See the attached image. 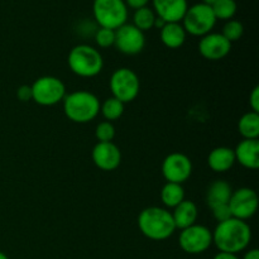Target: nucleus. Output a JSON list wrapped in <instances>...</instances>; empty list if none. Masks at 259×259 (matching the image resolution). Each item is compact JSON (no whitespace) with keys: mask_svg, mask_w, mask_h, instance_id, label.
<instances>
[{"mask_svg":"<svg viewBox=\"0 0 259 259\" xmlns=\"http://www.w3.org/2000/svg\"><path fill=\"white\" fill-rule=\"evenodd\" d=\"M252 240V229L244 220L230 219L218 223L212 232V243L217 245L219 252L238 254L247 249Z\"/></svg>","mask_w":259,"mask_h":259,"instance_id":"nucleus-1","label":"nucleus"},{"mask_svg":"<svg viewBox=\"0 0 259 259\" xmlns=\"http://www.w3.org/2000/svg\"><path fill=\"white\" fill-rule=\"evenodd\" d=\"M138 228L144 237L156 242L168 239L176 232L171 212L158 206L142 210L138 215Z\"/></svg>","mask_w":259,"mask_h":259,"instance_id":"nucleus-2","label":"nucleus"},{"mask_svg":"<svg viewBox=\"0 0 259 259\" xmlns=\"http://www.w3.org/2000/svg\"><path fill=\"white\" fill-rule=\"evenodd\" d=\"M62 101L66 116L73 123H89L100 113V101L98 96L89 91L78 90L67 94Z\"/></svg>","mask_w":259,"mask_h":259,"instance_id":"nucleus-3","label":"nucleus"},{"mask_svg":"<svg viewBox=\"0 0 259 259\" xmlns=\"http://www.w3.org/2000/svg\"><path fill=\"white\" fill-rule=\"evenodd\" d=\"M70 70L80 77H94L104 67L101 53L89 45H77L70 51L67 57Z\"/></svg>","mask_w":259,"mask_h":259,"instance_id":"nucleus-4","label":"nucleus"},{"mask_svg":"<svg viewBox=\"0 0 259 259\" xmlns=\"http://www.w3.org/2000/svg\"><path fill=\"white\" fill-rule=\"evenodd\" d=\"M93 14L101 28L116 30L128 19V7L124 0H94Z\"/></svg>","mask_w":259,"mask_h":259,"instance_id":"nucleus-5","label":"nucleus"},{"mask_svg":"<svg viewBox=\"0 0 259 259\" xmlns=\"http://www.w3.org/2000/svg\"><path fill=\"white\" fill-rule=\"evenodd\" d=\"M181 22L187 34L195 35V37H204V35L209 34L212 28L215 27L217 18H215L211 7L204 4V3H197V4L189 7Z\"/></svg>","mask_w":259,"mask_h":259,"instance_id":"nucleus-6","label":"nucleus"},{"mask_svg":"<svg viewBox=\"0 0 259 259\" xmlns=\"http://www.w3.org/2000/svg\"><path fill=\"white\" fill-rule=\"evenodd\" d=\"M109 86H110L113 98L125 104L131 103L138 96L141 82H139L138 75L133 70L121 67L114 71Z\"/></svg>","mask_w":259,"mask_h":259,"instance_id":"nucleus-7","label":"nucleus"},{"mask_svg":"<svg viewBox=\"0 0 259 259\" xmlns=\"http://www.w3.org/2000/svg\"><path fill=\"white\" fill-rule=\"evenodd\" d=\"M33 100L42 106H52L61 103L66 96V86L55 76H42L30 85Z\"/></svg>","mask_w":259,"mask_h":259,"instance_id":"nucleus-8","label":"nucleus"},{"mask_svg":"<svg viewBox=\"0 0 259 259\" xmlns=\"http://www.w3.org/2000/svg\"><path fill=\"white\" fill-rule=\"evenodd\" d=\"M179 244L187 254H201L211 247L212 232L204 225L194 224L181 230Z\"/></svg>","mask_w":259,"mask_h":259,"instance_id":"nucleus-9","label":"nucleus"},{"mask_svg":"<svg viewBox=\"0 0 259 259\" xmlns=\"http://www.w3.org/2000/svg\"><path fill=\"white\" fill-rule=\"evenodd\" d=\"M228 205H229L233 218L245 222L257 212L258 195L254 190L249 187H240L233 191Z\"/></svg>","mask_w":259,"mask_h":259,"instance_id":"nucleus-10","label":"nucleus"},{"mask_svg":"<svg viewBox=\"0 0 259 259\" xmlns=\"http://www.w3.org/2000/svg\"><path fill=\"white\" fill-rule=\"evenodd\" d=\"M192 174V162L186 154L171 153L162 162V175L167 182L182 185Z\"/></svg>","mask_w":259,"mask_h":259,"instance_id":"nucleus-11","label":"nucleus"},{"mask_svg":"<svg viewBox=\"0 0 259 259\" xmlns=\"http://www.w3.org/2000/svg\"><path fill=\"white\" fill-rule=\"evenodd\" d=\"M114 46L119 52L124 55H138L146 46V37L142 30L133 24H123L115 30V43Z\"/></svg>","mask_w":259,"mask_h":259,"instance_id":"nucleus-12","label":"nucleus"},{"mask_svg":"<svg viewBox=\"0 0 259 259\" xmlns=\"http://www.w3.org/2000/svg\"><path fill=\"white\" fill-rule=\"evenodd\" d=\"M232 50V43L222 34L212 33L201 37L199 42V52L204 58L209 61L223 60L229 55Z\"/></svg>","mask_w":259,"mask_h":259,"instance_id":"nucleus-13","label":"nucleus"},{"mask_svg":"<svg viewBox=\"0 0 259 259\" xmlns=\"http://www.w3.org/2000/svg\"><path fill=\"white\" fill-rule=\"evenodd\" d=\"M91 157H93L94 164L101 171H114L120 166L121 162L120 149L113 142L96 143L93 148Z\"/></svg>","mask_w":259,"mask_h":259,"instance_id":"nucleus-14","label":"nucleus"},{"mask_svg":"<svg viewBox=\"0 0 259 259\" xmlns=\"http://www.w3.org/2000/svg\"><path fill=\"white\" fill-rule=\"evenodd\" d=\"M153 12L166 23H180L189 9L187 0H151Z\"/></svg>","mask_w":259,"mask_h":259,"instance_id":"nucleus-15","label":"nucleus"},{"mask_svg":"<svg viewBox=\"0 0 259 259\" xmlns=\"http://www.w3.org/2000/svg\"><path fill=\"white\" fill-rule=\"evenodd\" d=\"M235 162L243 167L257 169L259 167V142L258 139H243L234 149Z\"/></svg>","mask_w":259,"mask_h":259,"instance_id":"nucleus-16","label":"nucleus"},{"mask_svg":"<svg viewBox=\"0 0 259 259\" xmlns=\"http://www.w3.org/2000/svg\"><path fill=\"white\" fill-rule=\"evenodd\" d=\"M171 214L175 227L180 230L196 224L197 217H199L196 204L191 200H184L182 202H180L176 207H174V212Z\"/></svg>","mask_w":259,"mask_h":259,"instance_id":"nucleus-17","label":"nucleus"},{"mask_svg":"<svg viewBox=\"0 0 259 259\" xmlns=\"http://www.w3.org/2000/svg\"><path fill=\"white\" fill-rule=\"evenodd\" d=\"M235 154L234 149L229 147H217L212 149L207 157V164L210 168L218 174L227 172L234 166Z\"/></svg>","mask_w":259,"mask_h":259,"instance_id":"nucleus-18","label":"nucleus"},{"mask_svg":"<svg viewBox=\"0 0 259 259\" xmlns=\"http://www.w3.org/2000/svg\"><path fill=\"white\" fill-rule=\"evenodd\" d=\"M161 40L166 47L171 50L180 48L186 40V30L184 29L181 23H166L159 29Z\"/></svg>","mask_w":259,"mask_h":259,"instance_id":"nucleus-19","label":"nucleus"},{"mask_svg":"<svg viewBox=\"0 0 259 259\" xmlns=\"http://www.w3.org/2000/svg\"><path fill=\"white\" fill-rule=\"evenodd\" d=\"M233 194V189L227 181L224 180H217L211 182L207 187L206 191V204L210 207H215L218 205L228 204L230 196Z\"/></svg>","mask_w":259,"mask_h":259,"instance_id":"nucleus-20","label":"nucleus"},{"mask_svg":"<svg viewBox=\"0 0 259 259\" xmlns=\"http://www.w3.org/2000/svg\"><path fill=\"white\" fill-rule=\"evenodd\" d=\"M238 131L243 139H258L259 137V113L248 111L243 114L238 121Z\"/></svg>","mask_w":259,"mask_h":259,"instance_id":"nucleus-21","label":"nucleus"},{"mask_svg":"<svg viewBox=\"0 0 259 259\" xmlns=\"http://www.w3.org/2000/svg\"><path fill=\"white\" fill-rule=\"evenodd\" d=\"M161 200L164 206L176 207L180 202L185 200V190L182 185L174 184V182H166L161 190Z\"/></svg>","mask_w":259,"mask_h":259,"instance_id":"nucleus-22","label":"nucleus"},{"mask_svg":"<svg viewBox=\"0 0 259 259\" xmlns=\"http://www.w3.org/2000/svg\"><path fill=\"white\" fill-rule=\"evenodd\" d=\"M156 13L153 12V9L149 7H143L139 8L134 12L133 14V25L138 28L142 32H146V30L152 29L154 28V22H156Z\"/></svg>","mask_w":259,"mask_h":259,"instance_id":"nucleus-23","label":"nucleus"},{"mask_svg":"<svg viewBox=\"0 0 259 259\" xmlns=\"http://www.w3.org/2000/svg\"><path fill=\"white\" fill-rule=\"evenodd\" d=\"M100 113L103 114L106 121L111 123L114 120H118L124 113V103L111 96L106 99L103 104H100Z\"/></svg>","mask_w":259,"mask_h":259,"instance_id":"nucleus-24","label":"nucleus"},{"mask_svg":"<svg viewBox=\"0 0 259 259\" xmlns=\"http://www.w3.org/2000/svg\"><path fill=\"white\" fill-rule=\"evenodd\" d=\"M212 12H214L215 18L220 20H228L233 19L234 15L237 14L238 5L235 0H218L214 5L211 7Z\"/></svg>","mask_w":259,"mask_h":259,"instance_id":"nucleus-25","label":"nucleus"},{"mask_svg":"<svg viewBox=\"0 0 259 259\" xmlns=\"http://www.w3.org/2000/svg\"><path fill=\"white\" fill-rule=\"evenodd\" d=\"M243 33H244V27H243L242 22L235 19H230L224 24L222 34L224 35L230 43H233L239 40L240 38L243 37Z\"/></svg>","mask_w":259,"mask_h":259,"instance_id":"nucleus-26","label":"nucleus"},{"mask_svg":"<svg viewBox=\"0 0 259 259\" xmlns=\"http://www.w3.org/2000/svg\"><path fill=\"white\" fill-rule=\"evenodd\" d=\"M95 136L98 141L101 142V143L113 142V139L115 138V128H114L113 123L106 120L99 123L95 129Z\"/></svg>","mask_w":259,"mask_h":259,"instance_id":"nucleus-27","label":"nucleus"},{"mask_svg":"<svg viewBox=\"0 0 259 259\" xmlns=\"http://www.w3.org/2000/svg\"><path fill=\"white\" fill-rule=\"evenodd\" d=\"M95 42L101 48L111 47L115 43V30L100 27L95 32Z\"/></svg>","mask_w":259,"mask_h":259,"instance_id":"nucleus-28","label":"nucleus"},{"mask_svg":"<svg viewBox=\"0 0 259 259\" xmlns=\"http://www.w3.org/2000/svg\"><path fill=\"white\" fill-rule=\"evenodd\" d=\"M212 215L217 219L218 223L225 222V220L230 219L232 217V211L229 209V205L228 204H223V205H218V206L212 207Z\"/></svg>","mask_w":259,"mask_h":259,"instance_id":"nucleus-29","label":"nucleus"},{"mask_svg":"<svg viewBox=\"0 0 259 259\" xmlns=\"http://www.w3.org/2000/svg\"><path fill=\"white\" fill-rule=\"evenodd\" d=\"M17 98L20 101L25 103V101L33 100V94H32V88L29 85H22L18 88L17 90Z\"/></svg>","mask_w":259,"mask_h":259,"instance_id":"nucleus-30","label":"nucleus"},{"mask_svg":"<svg viewBox=\"0 0 259 259\" xmlns=\"http://www.w3.org/2000/svg\"><path fill=\"white\" fill-rule=\"evenodd\" d=\"M249 106L254 113H259V88L255 86L249 95Z\"/></svg>","mask_w":259,"mask_h":259,"instance_id":"nucleus-31","label":"nucleus"},{"mask_svg":"<svg viewBox=\"0 0 259 259\" xmlns=\"http://www.w3.org/2000/svg\"><path fill=\"white\" fill-rule=\"evenodd\" d=\"M126 4V7L129 8H133L134 10L139 9V8H143V7H148V3L151 0H124Z\"/></svg>","mask_w":259,"mask_h":259,"instance_id":"nucleus-32","label":"nucleus"},{"mask_svg":"<svg viewBox=\"0 0 259 259\" xmlns=\"http://www.w3.org/2000/svg\"><path fill=\"white\" fill-rule=\"evenodd\" d=\"M212 259H240L237 254H232V253H224L219 252L218 254H215V257Z\"/></svg>","mask_w":259,"mask_h":259,"instance_id":"nucleus-33","label":"nucleus"},{"mask_svg":"<svg viewBox=\"0 0 259 259\" xmlns=\"http://www.w3.org/2000/svg\"><path fill=\"white\" fill-rule=\"evenodd\" d=\"M242 259H259V252L258 249H249L247 253L244 254V257Z\"/></svg>","mask_w":259,"mask_h":259,"instance_id":"nucleus-34","label":"nucleus"},{"mask_svg":"<svg viewBox=\"0 0 259 259\" xmlns=\"http://www.w3.org/2000/svg\"><path fill=\"white\" fill-rule=\"evenodd\" d=\"M164 24H166V22H164L163 19H161V18H158V17L156 18V22H154V27L158 28V29H161V28L163 27Z\"/></svg>","mask_w":259,"mask_h":259,"instance_id":"nucleus-35","label":"nucleus"},{"mask_svg":"<svg viewBox=\"0 0 259 259\" xmlns=\"http://www.w3.org/2000/svg\"><path fill=\"white\" fill-rule=\"evenodd\" d=\"M217 2L218 0H202V3L206 5H209V7H212V5H214Z\"/></svg>","mask_w":259,"mask_h":259,"instance_id":"nucleus-36","label":"nucleus"},{"mask_svg":"<svg viewBox=\"0 0 259 259\" xmlns=\"http://www.w3.org/2000/svg\"><path fill=\"white\" fill-rule=\"evenodd\" d=\"M0 259H9V257H8V255L5 254V253L0 252Z\"/></svg>","mask_w":259,"mask_h":259,"instance_id":"nucleus-37","label":"nucleus"}]
</instances>
